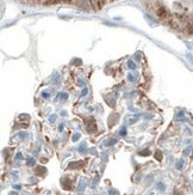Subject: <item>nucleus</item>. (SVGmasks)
I'll return each mask as SVG.
<instances>
[{"label":"nucleus","mask_w":193,"mask_h":195,"mask_svg":"<svg viewBox=\"0 0 193 195\" xmlns=\"http://www.w3.org/2000/svg\"><path fill=\"white\" fill-rule=\"evenodd\" d=\"M146 9L172 30L193 36V0H142Z\"/></svg>","instance_id":"obj_1"},{"label":"nucleus","mask_w":193,"mask_h":195,"mask_svg":"<svg viewBox=\"0 0 193 195\" xmlns=\"http://www.w3.org/2000/svg\"><path fill=\"white\" fill-rule=\"evenodd\" d=\"M17 1L30 6H50L56 4H70L86 11L92 10V5L90 0H17Z\"/></svg>","instance_id":"obj_2"},{"label":"nucleus","mask_w":193,"mask_h":195,"mask_svg":"<svg viewBox=\"0 0 193 195\" xmlns=\"http://www.w3.org/2000/svg\"><path fill=\"white\" fill-rule=\"evenodd\" d=\"M92 5V11H99L109 3H113L117 0H90Z\"/></svg>","instance_id":"obj_3"},{"label":"nucleus","mask_w":193,"mask_h":195,"mask_svg":"<svg viewBox=\"0 0 193 195\" xmlns=\"http://www.w3.org/2000/svg\"><path fill=\"white\" fill-rule=\"evenodd\" d=\"M85 165V162L80 160V162H74V163H70L68 165V169H80Z\"/></svg>","instance_id":"obj_4"},{"label":"nucleus","mask_w":193,"mask_h":195,"mask_svg":"<svg viewBox=\"0 0 193 195\" xmlns=\"http://www.w3.org/2000/svg\"><path fill=\"white\" fill-rule=\"evenodd\" d=\"M87 129H88V132H95L96 131L95 122L93 120H90V122H88V125H87Z\"/></svg>","instance_id":"obj_5"},{"label":"nucleus","mask_w":193,"mask_h":195,"mask_svg":"<svg viewBox=\"0 0 193 195\" xmlns=\"http://www.w3.org/2000/svg\"><path fill=\"white\" fill-rule=\"evenodd\" d=\"M117 120H118V115H117V114H113L112 116H110V120H109L110 127H111V126H115V123L117 122Z\"/></svg>","instance_id":"obj_6"},{"label":"nucleus","mask_w":193,"mask_h":195,"mask_svg":"<svg viewBox=\"0 0 193 195\" xmlns=\"http://www.w3.org/2000/svg\"><path fill=\"white\" fill-rule=\"evenodd\" d=\"M35 172H36L37 175H39V176H42V175L45 174V168H43V166H37V168L35 169Z\"/></svg>","instance_id":"obj_7"},{"label":"nucleus","mask_w":193,"mask_h":195,"mask_svg":"<svg viewBox=\"0 0 193 195\" xmlns=\"http://www.w3.org/2000/svg\"><path fill=\"white\" fill-rule=\"evenodd\" d=\"M62 187L64 189H70V181L68 180V178H64V180H62Z\"/></svg>","instance_id":"obj_8"},{"label":"nucleus","mask_w":193,"mask_h":195,"mask_svg":"<svg viewBox=\"0 0 193 195\" xmlns=\"http://www.w3.org/2000/svg\"><path fill=\"white\" fill-rule=\"evenodd\" d=\"M155 159H156V160H162V153H161L160 151H156V152H155Z\"/></svg>","instance_id":"obj_9"},{"label":"nucleus","mask_w":193,"mask_h":195,"mask_svg":"<svg viewBox=\"0 0 193 195\" xmlns=\"http://www.w3.org/2000/svg\"><path fill=\"white\" fill-rule=\"evenodd\" d=\"M138 154H140V156H149L150 151H149V150H144V151H141Z\"/></svg>","instance_id":"obj_10"},{"label":"nucleus","mask_w":193,"mask_h":195,"mask_svg":"<svg viewBox=\"0 0 193 195\" xmlns=\"http://www.w3.org/2000/svg\"><path fill=\"white\" fill-rule=\"evenodd\" d=\"M182 165H184V160L181 159V160H179V163L176 164V168H178L179 170H181V169H182Z\"/></svg>","instance_id":"obj_11"},{"label":"nucleus","mask_w":193,"mask_h":195,"mask_svg":"<svg viewBox=\"0 0 193 195\" xmlns=\"http://www.w3.org/2000/svg\"><path fill=\"white\" fill-rule=\"evenodd\" d=\"M115 142H116V140H115V139H111V140L106 141V144H105V145H106V146H110V145H113Z\"/></svg>","instance_id":"obj_12"},{"label":"nucleus","mask_w":193,"mask_h":195,"mask_svg":"<svg viewBox=\"0 0 193 195\" xmlns=\"http://www.w3.org/2000/svg\"><path fill=\"white\" fill-rule=\"evenodd\" d=\"M129 67H130L131 70H135V68H136V65H135L132 61H130V62H129Z\"/></svg>","instance_id":"obj_13"},{"label":"nucleus","mask_w":193,"mask_h":195,"mask_svg":"<svg viewBox=\"0 0 193 195\" xmlns=\"http://www.w3.org/2000/svg\"><path fill=\"white\" fill-rule=\"evenodd\" d=\"M34 164H35V160L32 159V158H30L29 162H28V165H34Z\"/></svg>","instance_id":"obj_14"},{"label":"nucleus","mask_w":193,"mask_h":195,"mask_svg":"<svg viewBox=\"0 0 193 195\" xmlns=\"http://www.w3.org/2000/svg\"><path fill=\"white\" fill-rule=\"evenodd\" d=\"M79 138H80V134H79V133H76V134L73 136V141H76V140L79 139Z\"/></svg>","instance_id":"obj_15"},{"label":"nucleus","mask_w":193,"mask_h":195,"mask_svg":"<svg viewBox=\"0 0 193 195\" xmlns=\"http://www.w3.org/2000/svg\"><path fill=\"white\" fill-rule=\"evenodd\" d=\"M120 134H122V135H126V129L124 127L122 128V131H120Z\"/></svg>","instance_id":"obj_16"},{"label":"nucleus","mask_w":193,"mask_h":195,"mask_svg":"<svg viewBox=\"0 0 193 195\" xmlns=\"http://www.w3.org/2000/svg\"><path fill=\"white\" fill-rule=\"evenodd\" d=\"M67 97H68V96H67L66 93H62V95H61V98H62V100H67Z\"/></svg>","instance_id":"obj_17"},{"label":"nucleus","mask_w":193,"mask_h":195,"mask_svg":"<svg viewBox=\"0 0 193 195\" xmlns=\"http://www.w3.org/2000/svg\"><path fill=\"white\" fill-rule=\"evenodd\" d=\"M16 158H17V159H23V156H22V153H18L17 156H16Z\"/></svg>","instance_id":"obj_18"},{"label":"nucleus","mask_w":193,"mask_h":195,"mask_svg":"<svg viewBox=\"0 0 193 195\" xmlns=\"http://www.w3.org/2000/svg\"><path fill=\"white\" fill-rule=\"evenodd\" d=\"M159 187H160V189H161V190H165V185H163L162 183H160Z\"/></svg>","instance_id":"obj_19"},{"label":"nucleus","mask_w":193,"mask_h":195,"mask_svg":"<svg viewBox=\"0 0 193 195\" xmlns=\"http://www.w3.org/2000/svg\"><path fill=\"white\" fill-rule=\"evenodd\" d=\"M55 120H56V116H51V117H50V121H51V122H54Z\"/></svg>","instance_id":"obj_20"},{"label":"nucleus","mask_w":193,"mask_h":195,"mask_svg":"<svg viewBox=\"0 0 193 195\" xmlns=\"http://www.w3.org/2000/svg\"><path fill=\"white\" fill-rule=\"evenodd\" d=\"M82 95L85 96V95H87V89H84V91H82Z\"/></svg>","instance_id":"obj_21"},{"label":"nucleus","mask_w":193,"mask_h":195,"mask_svg":"<svg viewBox=\"0 0 193 195\" xmlns=\"http://www.w3.org/2000/svg\"><path fill=\"white\" fill-rule=\"evenodd\" d=\"M43 96L45 97V98H48V97H49V95H48V93H43Z\"/></svg>","instance_id":"obj_22"},{"label":"nucleus","mask_w":193,"mask_h":195,"mask_svg":"<svg viewBox=\"0 0 193 195\" xmlns=\"http://www.w3.org/2000/svg\"><path fill=\"white\" fill-rule=\"evenodd\" d=\"M174 195H180V194H179L178 192H176V190H175V193H174Z\"/></svg>","instance_id":"obj_23"},{"label":"nucleus","mask_w":193,"mask_h":195,"mask_svg":"<svg viewBox=\"0 0 193 195\" xmlns=\"http://www.w3.org/2000/svg\"><path fill=\"white\" fill-rule=\"evenodd\" d=\"M10 195H17V193H16V194H14V193H11Z\"/></svg>","instance_id":"obj_24"}]
</instances>
